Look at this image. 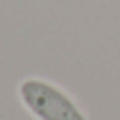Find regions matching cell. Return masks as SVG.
Segmentation results:
<instances>
[{
  "mask_svg": "<svg viewBox=\"0 0 120 120\" xmlns=\"http://www.w3.org/2000/svg\"><path fill=\"white\" fill-rule=\"evenodd\" d=\"M18 92L25 108L39 120H86L76 102L48 81L25 79Z\"/></svg>",
  "mask_w": 120,
  "mask_h": 120,
  "instance_id": "6da1fadb",
  "label": "cell"
}]
</instances>
